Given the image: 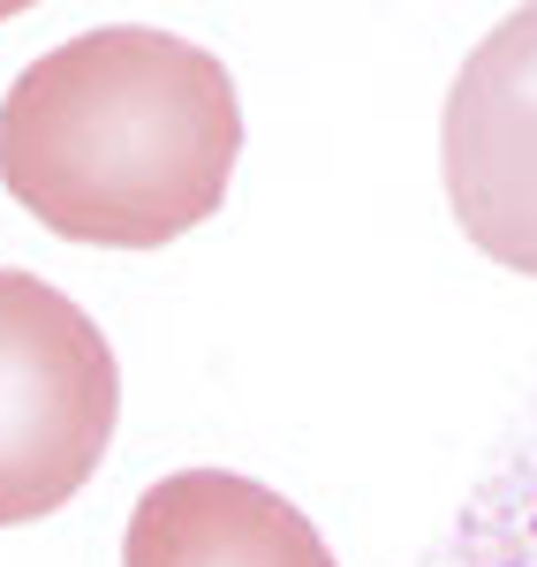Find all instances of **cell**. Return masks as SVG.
I'll use <instances>...</instances> for the list:
<instances>
[{
  "label": "cell",
  "instance_id": "5b68a950",
  "mask_svg": "<svg viewBox=\"0 0 537 567\" xmlns=\"http://www.w3.org/2000/svg\"><path fill=\"white\" fill-rule=\"evenodd\" d=\"M447 567H537V379L499 439L493 470L454 515Z\"/></svg>",
  "mask_w": 537,
  "mask_h": 567
},
{
  "label": "cell",
  "instance_id": "277c9868",
  "mask_svg": "<svg viewBox=\"0 0 537 567\" xmlns=\"http://www.w3.org/2000/svg\"><path fill=\"white\" fill-rule=\"evenodd\" d=\"M122 567H333L326 537L280 492L235 470H175L130 507Z\"/></svg>",
  "mask_w": 537,
  "mask_h": 567
},
{
  "label": "cell",
  "instance_id": "6da1fadb",
  "mask_svg": "<svg viewBox=\"0 0 537 567\" xmlns=\"http://www.w3.org/2000/svg\"><path fill=\"white\" fill-rule=\"evenodd\" d=\"M242 106L205 45L106 23L39 53L0 99V182L91 250H159L220 213Z\"/></svg>",
  "mask_w": 537,
  "mask_h": 567
},
{
  "label": "cell",
  "instance_id": "3957f363",
  "mask_svg": "<svg viewBox=\"0 0 537 567\" xmlns=\"http://www.w3.org/2000/svg\"><path fill=\"white\" fill-rule=\"evenodd\" d=\"M440 167L462 235L537 280V8L499 16L469 45L440 114Z\"/></svg>",
  "mask_w": 537,
  "mask_h": 567
},
{
  "label": "cell",
  "instance_id": "7a4b0ae2",
  "mask_svg": "<svg viewBox=\"0 0 537 567\" xmlns=\"http://www.w3.org/2000/svg\"><path fill=\"white\" fill-rule=\"evenodd\" d=\"M122 371L106 333L39 272L0 265V529L69 507L114 446Z\"/></svg>",
  "mask_w": 537,
  "mask_h": 567
}]
</instances>
